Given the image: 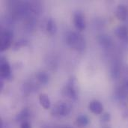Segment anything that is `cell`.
Instances as JSON below:
<instances>
[{"label":"cell","mask_w":128,"mask_h":128,"mask_svg":"<svg viewBox=\"0 0 128 128\" xmlns=\"http://www.w3.org/2000/svg\"><path fill=\"white\" fill-rule=\"evenodd\" d=\"M66 43L71 49L82 52L86 49V40L82 34L76 32H69L66 34Z\"/></svg>","instance_id":"cell-1"},{"label":"cell","mask_w":128,"mask_h":128,"mask_svg":"<svg viewBox=\"0 0 128 128\" xmlns=\"http://www.w3.org/2000/svg\"><path fill=\"white\" fill-rule=\"evenodd\" d=\"M78 94V82L75 77H71L62 89V95L72 100H77Z\"/></svg>","instance_id":"cell-2"},{"label":"cell","mask_w":128,"mask_h":128,"mask_svg":"<svg viewBox=\"0 0 128 128\" xmlns=\"http://www.w3.org/2000/svg\"><path fill=\"white\" fill-rule=\"evenodd\" d=\"M72 109L73 106L70 102L62 100L57 102L54 105L52 109L51 113L52 116L56 117H66L70 114Z\"/></svg>","instance_id":"cell-3"},{"label":"cell","mask_w":128,"mask_h":128,"mask_svg":"<svg viewBox=\"0 0 128 128\" xmlns=\"http://www.w3.org/2000/svg\"><path fill=\"white\" fill-rule=\"evenodd\" d=\"M14 34L12 31L4 29L1 32L0 34V50L4 52L10 48L12 44Z\"/></svg>","instance_id":"cell-4"},{"label":"cell","mask_w":128,"mask_h":128,"mask_svg":"<svg viewBox=\"0 0 128 128\" xmlns=\"http://www.w3.org/2000/svg\"><path fill=\"white\" fill-rule=\"evenodd\" d=\"M74 24L75 28L79 32H82L85 30L86 24V18L83 13L80 10H76L74 14Z\"/></svg>","instance_id":"cell-5"},{"label":"cell","mask_w":128,"mask_h":128,"mask_svg":"<svg viewBox=\"0 0 128 128\" xmlns=\"http://www.w3.org/2000/svg\"><path fill=\"white\" fill-rule=\"evenodd\" d=\"M0 75L2 80H8L11 77L10 64L4 57H1L0 59Z\"/></svg>","instance_id":"cell-6"},{"label":"cell","mask_w":128,"mask_h":128,"mask_svg":"<svg viewBox=\"0 0 128 128\" xmlns=\"http://www.w3.org/2000/svg\"><path fill=\"white\" fill-rule=\"evenodd\" d=\"M115 34L117 38L123 41L125 44H128V27L126 26H118L115 29Z\"/></svg>","instance_id":"cell-7"},{"label":"cell","mask_w":128,"mask_h":128,"mask_svg":"<svg viewBox=\"0 0 128 128\" xmlns=\"http://www.w3.org/2000/svg\"><path fill=\"white\" fill-rule=\"evenodd\" d=\"M116 16L118 20L124 21L128 17V8L124 4L118 5L116 10Z\"/></svg>","instance_id":"cell-8"},{"label":"cell","mask_w":128,"mask_h":128,"mask_svg":"<svg viewBox=\"0 0 128 128\" xmlns=\"http://www.w3.org/2000/svg\"><path fill=\"white\" fill-rule=\"evenodd\" d=\"M89 110L94 115H101L104 111V106L99 100H93L89 104Z\"/></svg>","instance_id":"cell-9"},{"label":"cell","mask_w":128,"mask_h":128,"mask_svg":"<svg viewBox=\"0 0 128 128\" xmlns=\"http://www.w3.org/2000/svg\"><path fill=\"white\" fill-rule=\"evenodd\" d=\"M90 123L89 118L86 115H80L76 119V125L79 128H86Z\"/></svg>","instance_id":"cell-10"},{"label":"cell","mask_w":128,"mask_h":128,"mask_svg":"<svg viewBox=\"0 0 128 128\" xmlns=\"http://www.w3.org/2000/svg\"><path fill=\"white\" fill-rule=\"evenodd\" d=\"M46 31L50 35H54L57 31V26L55 20L50 18L46 23Z\"/></svg>","instance_id":"cell-11"},{"label":"cell","mask_w":128,"mask_h":128,"mask_svg":"<svg viewBox=\"0 0 128 128\" xmlns=\"http://www.w3.org/2000/svg\"><path fill=\"white\" fill-rule=\"evenodd\" d=\"M35 78H36V80L38 82V83L40 85H46L48 83L50 80V76L48 75L47 73L44 71L38 72L35 75Z\"/></svg>","instance_id":"cell-12"},{"label":"cell","mask_w":128,"mask_h":128,"mask_svg":"<svg viewBox=\"0 0 128 128\" xmlns=\"http://www.w3.org/2000/svg\"><path fill=\"white\" fill-rule=\"evenodd\" d=\"M39 102H40V104L41 105V106L44 109L49 110L50 108V106H51L50 100L49 96L46 94L41 93L39 95Z\"/></svg>","instance_id":"cell-13"},{"label":"cell","mask_w":128,"mask_h":128,"mask_svg":"<svg viewBox=\"0 0 128 128\" xmlns=\"http://www.w3.org/2000/svg\"><path fill=\"white\" fill-rule=\"evenodd\" d=\"M30 115H31V113H30L29 110L28 108H25L16 116V122H20V124L24 122H28L27 120L30 117Z\"/></svg>","instance_id":"cell-14"},{"label":"cell","mask_w":128,"mask_h":128,"mask_svg":"<svg viewBox=\"0 0 128 128\" xmlns=\"http://www.w3.org/2000/svg\"><path fill=\"white\" fill-rule=\"evenodd\" d=\"M98 40L99 44L102 46H104L105 48L110 47V46L112 45L111 38H110V36H107V35H105V34H102V35L98 36Z\"/></svg>","instance_id":"cell-15"},{"label":"cell","mask_w":128,"mask_h":128,"mask_svg":"<svg viewBox=\"0 0 128 128\" xmlns=\"http://www.w3.org/2000/svg\"><path fill=\"white\" fill-rule=\"evenodd\" d=\"M32 85L31 83H25L23 85V92L25 95H29L32 90Z\"/></svg>","instance_id":"cell-16"},{"label":"cell","mask_w":128,"mask_h":128,"mask_svg":"<svg viewBox=\"0 0 128 128\" xmlns=\"http://www.w3.org/2000/svg\"><path fill=\"white\" fill-rule=\"evenodd\" d=\"M110 120H111V116H110V113H107V112L104 113V114L101 116V117H100V121H101V122H103L104 124H106V123L110 122Z\"/></svg>","instance_id":"cell-17"},{"label":"cell","mask_w":128,"mask_h":128,"mask_svg":"<svg viewBox=\"0 0 128 128\" xmlns=\"http://www.w3.org/2000/svg\"><path fill=\"white\" fill-rule=\"evenodd\" d=\"M26 40H20V41H18V42H16V44H15V45H14V50H19L20 47H22V46H25V45H26Z\"/></svg>","instance_id":"cell-18"},{"label":"cell","mask_w":128,"mask_h":128,"mask_svg":"<svg viewBox=\"0 0 128 128\" xmlns=\"http://www.w3.org/2000/svg\"><path fill=\"white\" fill-rule=\"evenodd\" d=\"M20 128H32L31 124L28 122H24L20 124Z\"/></svg>","instance_id":"cell-19"},{"label":"cell","mask_w":128,"mask_h":128,"mask_svg":"<svg viewBox=\"0 0 128 128\" xmlns=\"http://www.w3.org/2000/svg\"><path fill=\"white\" fill-rule=\"evenodd\" d=\"M55 128H74L71 126H56Z\"/></svg>","instance_id":"cell-20"},{"label":"cell","mask_w":128,"mask_h":128,"mask_svg":"<svg viewBox=\"0 0 128 128\" xmlns=\"http://www.w3.org/2000/svg\"><path fill=\"white\" fill-rule=\"evenodd\" d=\"M126 88H127V89H128V81L126 82Z\"/></svg>","instance_id":"cell-21"}]
</instances>
